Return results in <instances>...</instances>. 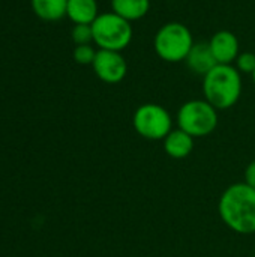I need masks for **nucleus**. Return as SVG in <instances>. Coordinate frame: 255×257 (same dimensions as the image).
<instances>
[{
  "mask_svg": "<svg viewBox=\"0 0 255 257\" xmlns=\"http://www.w3.org/2000/svg\"><path fill=\"white\" fill-rule=\"evenodd\" d=\"M188 68L198 74V75H206L213 66H216V60L212 54V50H210V45L209 42H195L188 54V57L185 59Z\"/></svg>",
  "mask_w": 255,
  "mask_h": 257,
  "instance_id": "9",
  "label": "nucleus"
},
{
  "mask_svg": "<svg viewBox=\"0 0 255 257\" xmlns=\"http://www.w3.org/2000/svg\"><path fill=\"white\" fill-rule=\"evenodd\" d=\"M218 212L224 224L236 233H255V190L249 185L233 184L219 197Z\"/></svg>",
  "mask_w": 255,
  "mask_h": 257,
  "instance_id": "1",
  "label": "nucleus"
},
{
  "mask_svg": "<svg viewBox=\"0 0 255 257\" xmlns=\"http://www.w3.org/2000/svg\"><path fill=\"white\" fill-rule=\"evenodd\" d=\"M92 68L96 77L107 84L120 83L128 72V63L120 51L110 50H98Z\"/></svg>",
  "mask_w": 255,
  "mask_h": 257,
  "instance_id": "7",
  "label": "nucleus"
},
{
  "mask_svg": "<svg viewBox=\"0 0 255 257\" xmlns=\"http://www.w3.org/2000/svg\"><path fill=\"white\" fill-rule=\"evenodd\" d=\"M177 125L194 139L206 137L218 126V110L206 99L188 101L177 111Z\"/></svg>",
  "mask_w": 255,
  "mask_h": 257,
  "instance_id": "5",
  "label": "nucleus"
},
{
  "mask_svg": "<svg viewBox=\"0 0 255 257\" xmlns=\"http://www.w3.org/2000/svg\"><path fill=\"white\" fill-rule=\"evenodd\" d=\"M72 41L75 45H86L93 42V32L92 24H74L72 29Z\"/></svg>",
  "mask_w": 255,
  "mask_h": 257,
  "instance_id": "14",
  "label": "nucleus"
},
{
  "mask_svg": "<svg viewBox=\"0 0 255 257\" xmlns=\"http://www.w3.org/2000/svg\"><path fill=\"white\" fill-rule=\"evenodd\" d=\"M234 63H236L234 66L237 68V71L240 74L243 72V74L252 75V72L255 71V54L251 51H243L237 56Z\"/></svg>",
  "mask_w": 255,
  "mask_h": 257,
  "instance_id": "16",
  "label": "nucleus"
},
{
  "mask_svg": "<svg viewBox=\"0 0 255 257\" xmlns=\"http://www.w3.org/2000/svg\"><path fill=\"white\" fill-rule=\"evenodd\" d=\"M93 42L99 50L122 51L132 41V24L120 15L111 12L99 14L92 23Z\"/></svg>",
  "mask_w": 255,
  "mask_h": 257,
  "instance_id": "3",
  "label": "nucleus"
},
{
  "mask_svg": "<svg viewBox=\"0 0 255 257\" xmlns=\"http://www.w3.org/2000/svg\"><path fill=\"white\" fill-rule=\"evenodd\" d=\"M252 80H254V84H255V71L252 72Z\"/></svg>",
  "mask_w": 255,
  "mask_h": 257,
  "instance_id": "18",
  "label": "nucleus"
},
{
  "mask_svg": "<svg viewBox=\"0 0 255 257\" xmlns=\"http://www.w3.org/2000/svg\"><path fill=\"white\" fill-rule=\"evenodd\" d=\"M194 149V137L185 133L183 130H171L170 134L164 139V151L168 157L174 160L186 158Z\"/></svg>",
  "mask_w": 255,
  "mask_h": 257,
  "instance_id": "10",
  "label": "nucleus"
},
{
  "mask_svg": "<svg viewBox=\"0 0 255 257\" xmlns=\"http://www.w3.org/2000/svg\"><path fill=\"white\" fill-rule=\"evenodd\" d=\"M209 45L218 65H231L240 54L239 39L230 30L216 32L209 41Z\"/></svg>",
  "mask_w": 255,
  "mask_h": 257,
  "instance_id": "8",
  "label": "nucleus"
},
{
  "mask_svg": "<svg viewBox=\"0 0 255 257\" xmlns=\"http://www.w3.org/2000/svg\"><path fill=\"white\" fill-rule=\"evenodd\" d=\"M245 184L255 190V160L248 164L245 170Z\"/></svg>",
  "mask_w": 255,
  "mask_h": 257,
  "instance_id": "17",
  "label": "nucleus"
},
{
  "mask_svg": "<svg viewBox=\"0 0 255 257\" xmlns=\"http://www.w3.org/2000/svg\"><path fill=\"white\" fill-rule=\"evenodd\" d=\"M134 130L146 140H164L173 130L170 113L158 104H143L132 116Z\"/></svg>",
  "mask_w": 255,
  "mask_h": 257,
  "instance_id": "6",
  "label": "nucleus"
},
{
  "mask_svg": "<svg viewBox=\"0 0 255 257\" xmlns=\"http://www.w3.org/2000/svg\"><path fill=\"white\" fill-rule=\"evenodd\" d=\"M32 9L44 21H59L66 17L68 0H30Z\"/></svg>",
  "mask_w": 255,
  "mask_h": 257,
  "instance_id": "13",
  "label": "nucleus"
},
{
  "mask_svg": "<svg viewBox=\"0 0 255 257\" xmlns=\"http://www.w3.org/2000/svg\"><path fill=\"white\" fill-rule=\"evenodd\" d=\"M194 38L191 30L177 21H171L164 24L155 35L153 47L156 54L170 63L182 62L188 57L192 45Z\"/></svg>",
  "mask_w": 255,
  "mask_h": 257,
  "instance_id": "4",
  "label": "nucleus"
},
{
  "mask_svg": "<svg viewBox=\"0 0 255 257\" xmlns=\"http://www.w3.org/2000/svg\"><path fill=\"white\" fill-rule=\"evenodd\" d=\"M204 99L216 110L233 107L242 95V77L234 65H216L203 77Z\"/></svg>",
  "mask_w": 255,
  "mask_h": 257,
  "instance_id": "2",
  "label": "nucleus"
},
{
  "mask_svg": "<svg viewBox=\"0 0 255 257\" xmlns=\"http://www.w3.org/2000/svg\"><path fill=\"white\" fill-rule=\"evenodd\" d=\"M96 0H68L66 17L74 24H92L99 12H98Z\"/></svg>",
  "mask_w": 255,
  "mask_h": 257,
  "instance_id": "11",
  "label": "nucleus"
},
{
  "mask_svg": "<svg viewBox=\"0 0 255 257\" xmlns=\"http://www.w3.org/2000/svg\"><path fill=\"white\" fill-rule=\"evenodd\" d=\"M96 51L92 44H86V45H77L74 48V60L80 65H92L95 57H96Z\"/></svg>",
  "mask_w": 255,
  "mask_h": 257,
  "instance_id": "15",
  "label": "nucleus"
},
{
  "mask_svg": "<svg viewBox=\"0 0 255 257\" xmlns=\"http://www.w3.org/2000/svg\"><path fill=\"white\" fill-rule=\"evenodd\" d=\"M111 9L114 14L132 23L149 12L150 0H111Z\"/></svg>",
  "mask_w": 255,
  "mask_h": 257,
  "instance_id": "12",
  "label": "nucleus"
}]
</instances>
